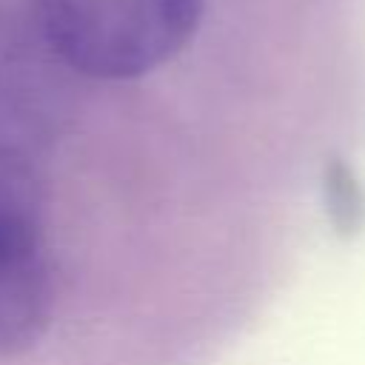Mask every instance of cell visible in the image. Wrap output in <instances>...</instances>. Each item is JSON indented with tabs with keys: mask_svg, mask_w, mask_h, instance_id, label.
Instances as JSON below:
<instances>
[{
	"mask_svg": "<svg viewBox=\"0 0 365 365\" xmlns=\"http://www.w3.org/2000/svg\"><path fill=\"white\" fill-rule=\"evenodd\" d=\"M46 191L34 165L0 157V356L31 348L54 314Z\"/></svg>",
	"mask_w": 365,
	"mask_h": 365,
	"instance_id": "2",
	"label": "cell"
},
{
	"mask_svg": "<svg viewBox=\"0 0 365 365\" xmlns=\"http://www.w3.org/2000/svg\"><path fill=\"white\" fill-rule=\"evenodd\" d=\"M63 66L34 29L0 20V157L31 163L66 117Z\"/></svg>",
	"mask_w": 365,
	"mask_h": 365,
	"instance_id": "3",
	"label": "cell"
},
{
	"mask_svg": "<svg viewBox=\"0 0 365 365\" xmlns=\"http://www.w3.org/2000/svg\"><path fill=\"white\" fill-rule=\"evenodd\" d=\"M205 0H34V31L66 71L131 80L194 37Z\"/></svg>",
	"mask_w": 365,
	"mask_h": 365,
	"instance_id": "1",
	"label": "cell"
}]
</instances>
